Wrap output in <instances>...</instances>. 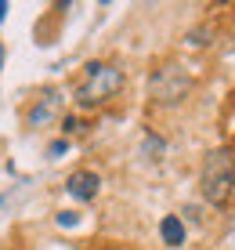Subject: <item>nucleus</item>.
Returning <instances> with one entry per match:
<instances>
[{"mask_svg":"<svg viewBox=\"0 0 235 250\" xmlns=\"http://www.w3.org/2000/svg\"><path fill=\"white\" fill-rule=\"evenodd\" d=\"M159 236L167 247H181L185 243V221L177 218V214H167V218L159 221Z\"/></svg>","mask_w":235,"mask_h":250,"instance_id":"6","label":"nucleus"},{"mask_svg":"<svg viewBox=\"0 0 235 250\" xmlns=\"http://www.w3.org/2000/svg\"><path fill=\"white\" fill-rule=\"evenodd\" d=\"M4 15H7V4H4V0H0V22H4Z\"/></svg>","mask_w":235,"mask_h":250,"instance_id":"9","label":"nucleus"},{"mask_svg":"<svg viewBox=\"0 0 235 250\" xmlns=\"http://www.w3.org/2000/svg\"><path fill=\"white\" fill-rule=\"evenodd\" d=\"M199 192L206 203L224 207L235 196V149H214L206 152L203 170H199Z\"/></svg>","mask_w":235,"mask_h":250,"instance_id":"1","label":"nucleus"},{"mask_svg":"<svg viewBox=\"0 0 235 250\" xmlns=\"http://www.w3.org/2000/svg\"><path fill=\"white\" fill-rule=\"evenodd\" d=\"M62 127H65V134H69V131H76V116H65V120H62Z\"/></svg>","mask_w":235,"mask_h":250,"instance_id":"8","label":"nucleus"},{"mask_svg":"<svg viewBox=\"0 0 235 250\" xmlns=\"http://www.w3.org/2000/svg\"><path fill=\"white\" fill-rule=\"evenodd\" d=\"M123 87V73L109 62H91L83 69L80 83H76V105L94 109V105H105V102Z\"/></svg>","mask_w":235,"mask_h":250,"instance_id":"2","label":"nucleus"},{"mask_svg":"<svg viewBox=\"0 0 235 250\" xmlns=\"http://www.w3.org/2000/svg\"><path fill=\"white\" fill-rule=\"evenodd\" d=\"M55 105H58V94H55V91H47L43 98H37V102H33V109L25 113V124H29V127L47 124V120L55 116Z\"/></svg>","mask_w":235,"mask_h":250,"instance_id":"5","label":"nucleus"},{"mask_svg":"<svg viewBox=\"0 0 235 250\" xmlns=\"http://www.w3.org/2000/svg\"><path fill=\"white\" fill-rule=\"evenodd\" d=\"M58 225H62V229H73V225H76V214H73V210H62V214H58Z\"/></svg>","mask_w":235,"mask_h":250,"instance_id":"7","label":"nucleus"},{"mask_svg":"<svg viewBox=\"0 0 235 250\" xmlns=\"http://www.w3.org/2000/svg\"><path fill=\"white\" fill-rule=\"evenodd\" d=\"M0 62H4V47H0Z\"/></svg>","mask_w":235,"mask_h":250,"instance_id":"10","label":"nucleus"},{"mask_svg":"<svg viewBox=\"0 0 235 250\" xmlns=\"http://www.w3.org/2000/svg\"><path fill=\"white\" fill-rule=\"evenodd\" d=\"M192 91V76L185 73V65L177 62H163L152 69L149 76V98L156 105H177V102H185V94Z\"/></svg>","mask_w":235,"mask_h":250,"instance_id":"3","label":"nucleus"},{"mask_svg":"<svg viewBox=\"0 0 235 250\" xmlns=\"http://www.w3.org/2000/svg\"><path fill=\"white\" fill-rule=\"evenodd\" d=\"M69 196H76V200H94L98 196V188H101V178L94 174V170H76V174H69Z\"/></svg>","mask_w":235,"mask_h":250,"instance_id":"4","label":"nucleus"}]
</instances>
